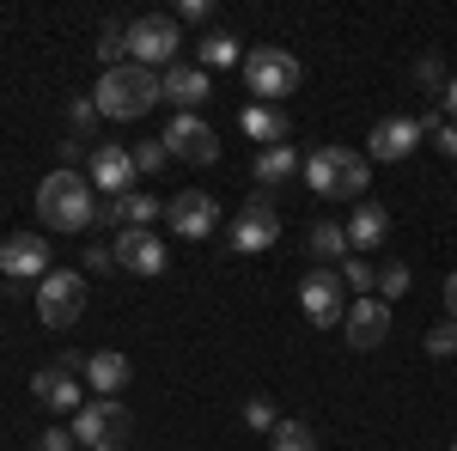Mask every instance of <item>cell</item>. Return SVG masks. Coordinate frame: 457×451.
<instances>
[{
    "mask_svg": "<svg viewBox=\"0 0 457 451\" xmlns=\"http://www.w3.org/2000/svg\"><path fill=\"white\" fill-rule=\"evenodd\" d=\"M122 37H129V62H135V68H153V73H165V68H171V55L183 49L177 19H165V13H146V19H135Z\"/></svg>",
    "mask_w": 457,
    "mask_h": 451,
    "instance_id": "52a82bcc",
    "label": "cell"
},
{
    "mask_svg": "<svg viewBox=\"0 0 457 451\" xmlns=\"http://www.w3.org/2000/svg\"><path fill=\"white\" fill-rule=\"evenodd\" d=\"M445 312H452V323H457V269L445 275Z\"/></svg>",
    "mask_w": 457,
    "mask_h": 451,
    "instance_id": "74e56055",
    "label": "cell"
},
{
    "mask_svg": "<svg viewBox=\"0 0 457 451\" xmlns=\"http://www.w3.org/2000/svg\"><path fill=\"white\" fill-rule=\"evenodd\" d=\"M238 129L256 140V153H262V146H287V135H293L287 110H275V104H250L245 116H238Z\"/></svg>",
    "mask_w": 457,
    "mask_h": 451,
    "instance_id": "d6986e66",
    "label": "cell"
},
{
    "mask_svg": "<svg viewBox=\"0 0 457 451\" xmlns=\"http://www.w3.org/2000/svg\"><path fill=\"white\" fill-rule=\"evenodd\" d=\"M177 13H183V19H195V25H208V19H213L208 0H177Z\"/></svg>",
    "mask_w": 457,
    "mask_h": 451,
    "instance_id": "d590c367",
    "label": "cell"
},
{
    "mask_svg": "<svg viewBox=\"0 0 457 451\" xmlns=\"http://www.w3.org/2000/svg\"><path fill=\"white\" fill-rule=\"evenodd\" d=\"M165 226H171L177 238H213L220 202H213L208 189H183V196H171V208H165Z\"/></svg>",
    "mask_w": 457,
    "mask_h": 451,
    "instance_id": "7c38bea8",
    "label": "cell"
},
{
    "mask_svg": "<svg viewBox=\"0 0 457 451\" xmlns=\"http://www.w3.org/2000/svg\"><path fill=\"white\" fill-rule=\"evenodd\" d=\"M409 280H415V275H409V263H385V269H378V299H385V305H390V299H403Z\"/></svg>",
    "mask_w": 457,
    "mask_h": 451,
    "instance_id": "f1b7e54d",
    "label": "cell"
},
{
    "mask_svg": "<svg viewBox=\"0 0 457 451\" xmlns=\"http://www.w3.org/2000/svg\"><path fill=\"white\" fill-rule=\"evenodd\" d=\"M129 433H135V415L116 397H98V403H86L73 415V446H86V451H122Z\"/></svg>",
    "mask_w": 457,
    "mask_h": 451,
    "instance_id": "277c9868",
    "label": "cell"
},
{
    "mask_svg": "<svg viewBox=\"0 0 457 451\" xmlns=\"http://www.w3.org/2000/svg\"><path fill=\"white\" fill-rule=\"evenodd\" d=\"M385 238H390V213L378 208V202H360V208H353V220H348V244L366 256L372 244H385Z\"/></svg>",
    "mask_w": 457,
    "mask_h": 451,
    "instance_id": "7402d4cb",
    "label": "cell"
},
{
    "mask_svg": "<svg viewBox=\"0 0 457 451\" xmlns=\"http://www.w3.org/2000/svg\"><path fill=\"white\" fill-rule=\"evenodd\" d=\"M31 390H37V403H43V409H55V415H79V409H86L79 372H73L68 360H55V366H37Z\"/></svg>",
    "mask_w": 457,
    "mask_h": 451,
    "instance_id": "9a60e30c",
    "label": "cell"
},
{
    "mask_svg": "<svg viewBox=\"0 0 457 451\" xmlns=\"http://www.w3.org/2000/svg\"><path fill=\"white\" fill-rule=\"evenodd\" d=\"M439 110H452V116H457V73L445 79V98H439Z\"/></svg>",
    "mask_w": 457,
    "mask_h": 451,
    "instance_id": "f35d334b",
    "label": "cell"
},
{
    "mask_svg": "<svg viewBox=\"0 0 457 451\" xmlns=\"http://www.w3.org/2000/svg\"><path fill=\"white\" fill-rule=\"evenodd\" d=\"M299 305H305V317H312L317 330H336L348 317V305H342V275L336 269H312V275L299 280Z\"/></svg>",
    "mask_w": 457,
    "mask_h": 451,
    "instance_id": "8fae6325",
    "label": "cell"
},
{
    "mask_svg": "<svg viewBox=\"0 0 457 451\" xmlns=\"http://www.w3.org/2000/svg\"><path fill=\"white\" fill-rule=\"evenodd\" d=\"M452 451H457V446H452Z\"/></svg>",
    "mask_w": 457,
    "mask_h": 451,
    "instance_id": "ab89813d",
    "label": "cell"
},
{
    "mask_svg": "<svg viewBox=\"0 0 457 451\" xmlns=\"http://www.w3.org/2000/svg\"><path fill=\"white\" fill-rule=\"evenodd\" d=\"M245 421L256 427V433H275V421H281V415H275V403H269V397H250V403H245Z\"/></svg>",
    "mask_w": 457,
    "mask_h": 451,
    "instance_id": "f546056e",
    "label": "cell"
},
{
    "mask_svg": "<svg viewBox=\"0 0 457 451\" xmlns=\"http://www.w3.org/2000/svg\"><path fill=\"white\" fill-rule=\"evenodd\" d=\"M55 269V244H43V232H12L0 244V275L6 280H43Z\"/></svg>",
    "mask_w": 457,
    "mask_h": 451,
    "instance_id": "9c48e42d",
    "label": "cell"
},
{
    "mask_svg": "<svg viewBox=\"0 0 457 451\" xmlns=\"http://www.w3.org/2000/svg\"><path fill=\"white\" fill-rule=\"evenodd\" d=\"M299 177H305V189L323 196V202H360L366 183H372V159L353 153V146H317Z\"/></svg>",
    "mask_w": 457,
    "mask_h": 451,
    "instance_id": "3957f363",
    "label": "cell"
},
{
    "mask_svg": "<svg viewBox=\"0 0 457 451\" xmlns=\"http://www.w3.org/2000/svg\"><path fill=\"white\" fill-rule=\"evenodd\" d=\"M159 140H165V153H171V159H183V165H213V159H220V135H213V129L202 122V116H195V110L171 116Z\"/></svg>",
    "mask_w": 457,
    "mask_h": 451,
    "instance_id": "ba28073f",
    "label": "cell"
},
{
    "mask_svg": "<svg viewBox=\"0 0 457 451\" xmlns=\"http://www.w3.org/2000/svg\"><path fill=\"white\" fill-rule=\"evenodd\" d=\"M92 189L98 196H110V202H122V196H135V153L129 146H92Z\"/></svg>",
    "mask_w": 457,
    "mask_h": 451,
    "instance_id": "4fadbf2b",
    "label": "cell"
},
{
    "mask_svg": "<svg viewBox=\"0 0 457 451\" xmlns=\"http://www.w3.org/2000/svg\"><path fill=\"white\" fill-rule=\"evenodd\" d=\"M195 68H245V43L232 31H208L195 49Z\"/></svg>",
    "mask_w": 457,
    "mask_h": 451,
    "instance_id": "cb8c5ba5",
    "label": "cell"
},
{
    "mask_svg": "<svg viewBox=\"0 0 457 451\" xmlns=\"http://www.w3.org/2000/svg\"><path fill=\"white\" fill-rule=\"evenodd\" d=\"M348 226H336V220H317L312 226V256L317 263H348Z\"/></svg>",
    "mask_w": 457,
    "mask_h": 451,
    "instance_id": "d4e9b609",
    "label": "cell"
},
{
    "mask_svg": "<svg viewBox=\"0 0 457 451\" xmlns=\"http://www.w3.org/2000/svg\"><path fill=\"white\" fill-rule=\"evenodd\" d=\"M98 189H92V177L62 165V171H49L37 183V220L49 226V232H86L92 220H98Z\"/></svg>",
    "mask_w": 457,
    "mask_h": 451,
    "instance_id": "6da1fadb",
    "label": "cell"
},
{
    "mask_svg": "<svg viewBox=\"0 0 457 451\" xmlns=\"http://www.w3.org/2000/svg\"><path fill=\"white\" fill-rule=\"evenodd\" d=\"M98 55H104V68H122V55H129V37L116 31V25H104V37H98Z\"/></svg>",
    "mask_w": 457,
    "mask_h": 451,
    "instance_id": "4dcf8cb0",
    "label": "cell"
},
{
    "mask_svg": "<svg viewBox=\"0 0 457 451\" xmlns=\"http://www.w3.org/2000/svg\"><path fill=\"white\" fill-rule=\"evenodd\" d=\"M110 208H116V232H146L153 220H165V202L159 196H122Z\"/></svg>",
    "mask_w": 457,
    "mask_h": 451,
    "instance_id": "603a6c76",
    "label": "cell"
},
{
    "mask_svg": "<svg viewBox=\"0 0 457 451\" xmlns=\"http://www.w3.org/2000/svg\"><path fill=\"white\" fill-rule=\"evenodd\" d=\"M250 171H256V189H262V196H269V189H281V183H293V177L305 171V159H299V153H293V146H262V153H256V165H250Z\"/></svg>",
    "mask_w": 457,
    "mask_h": 451,
    "instance_id": "ac0fdd59",
    "label": "cell"
},
{
    "mask_svg": "<svg viewBox=\"0 0 457 451\" xmlns=\"http://www.w3.org/2000/svg\"><path fill=\"white\" fill-rule=\"evenodd\" d=\"M275 244H281V213L269 208V196H250L245 213L232 220V250L256 256V250H275Z\"/></svg>",
    "mask_w": 457,
    "mask_h": 451,
    "instance_id": "30bf717a",
    "label": "cell"
},
{
    "mask_svg": "<svg viewBox=\"0 0 457 451\" xmlns=\"http://www.w3.org/2000/svg\"><path fill=\"white\" fill-rule=\"evenodd\" d=\"M342 287H353L360 299H372V293H378V269H372L366 256H348V263H342Z\"/></svg>",
    "mask_w": 457,
    "mask_h": 451,
    "instance_id": "83f0119b",
    "label": "cell"
},
{
    "mask_svg": "<svg viewBox=\"0 0 457 451\" xmlns=\"http://www.w3.org/2000/svg\"><path fill=\"white\" fill-rule=\"evenodd\" d=\"M415 79H421V92H439V98H445V68H439L433 55H427L421 68H415Z\"/></svg>",
    "mask_w": 457,
    "mask_h": 451,
    "instance_id": "836d02e7",
    "label": "cell"
},
{
    "mask_svg": "<svg viewBox=\"0 0 457 451\" xmlns=\"http://www.w3.org/2000/svg\"><path fill=\"white\" fill-rule=\"evenodd\" d=\"M433 140H439V153H445V159H457V122H445Z\"/></svg>",
    "mask_w": 457,
    "mask_h": 451,
    "instance_id": "8d00e7d4",
    "label": "cell"
},
{
    "mask_svg": "<svg viewBox=\"0 0 457 451\" xmlns=\"http://www.w3.org/2000/svg\"><path fill=\"white\" fill-rule=\"evenodd\" d=\"M159 79H165V98H171V104H183V110H195L202 104V98H213V79H208V68H165L159 73Z\"/></svg>",
    "mask_w": 457,
    "mask_h": 451,
    "instance_id": "ffe728a7",
    "label": "cell"
},
{
    "mask_svg": "<svg viewBox=\"0 0 457 451\" xmlns=\"http://www.w3.org/2000/svg\"><path fill=\"white\" fill-rule=\"evenodd\" d=\"M342 330H348V342L366 354V347H378L390 336V305L385 299H353L348 317H342Z\"/></svg>",
    "mask_w": 457,
    "mask_h": 451,
    "instance_id": "e0dca14e",
    "label": "cell"
},
{
    "mask_svg": "<svg viewBox=\"0 0 457 451\" xmlns=\"http://www.w3.org/2000/svg\"><path fill=\"white\" fill-rule=\"evenodd\" d=\"M129 275H141V280H153V275H165V263H171V250H165V238L146 226V232H116V250H110Z\"/></svg>",
    "mask_w": 457,
    "mask_h": 451,
    "instance_id": "5bb4252c",
    "label": "cell"
},
{
    "mask_svg": "<svg viewBox=\"0 0 457 451\" xmlns=\"http://www.w3.org/2000/svg\"><path fill=\"white\" fill-rule=\"evenodd\" d=\"M299 79H305V68H299V55H287V49H245V86L250 98H287V92H299Z\"/></svg>",
    "mask_w": 457,
    "mask_h": 451,
    "instance_id": "5b68a950",
    "label": "cell"
},
{
    "mask_svg": "<svg viewBox=\"0 0 457 451\" xmlns=\"http://www.w3.org/2000/svg\"><path fill=\"white\" fill-rule=\"evenodd\" d=\"M427 354H433V360H452V354H457V323H439V330H427Z\"/></svg>",
    "mask_w": 457,
    "mask_h": 451,
    "instance_id": "1f68e13d",
    "label": "cell"
},
{
    "mask_svg": "<svg viewBox=\"0 0 457 451\" xmlns=\"http://www.w3.org/2000/svg\"><path fill=\"white\" fill-rule=\"evenodd\" d=\"M159 98H165V79L153 68H135V62L104 68V79L92 86V104H98V116H110V122H135V116H146Z\"/></svg>",
    "mask_w": 457,
    "mask_h": 451,
    "instance_id": "7a4b0ae2",
    "label": "cell"
},
{
    "mask_svg": "<svg viewBox=\"0 0 457 451\" xmlns=\"http://www.w3.org/2000/svg\"><path fill=\"white\" fill-rule=\"evenodd\" d=\"M79 372H86V384H92V390L116 397V390L129 384V372H135V366H129V360H122L116 347H104V354H86V366H79Z\"/></svg>",
    "mask_w": 457,
    "mask_h": 451,
    "instance_id": "44dd1931",
    "label": "cell"
},
{
    "mask_svg": "<svg viewBox=\"0 0 457 451\" xmlns=\"http://www.w3.org/2000/svg\"><path fill=\"white\" fill-rule=\"evenodd\" d=\"M415 146H421V122H415V116H385V122L372 129V140H366V153H372V159H385V165L409 159Z\"/></svg>",
    "mask_w": 457,
    "mask_h": 451,
    "instance_id": "2e32d148",
    "label": "cell"
},
{
    "mask_svg": "<svg viewBox=\"0 0 457 451\" xmlns=\"http://www.w3.org/2000/svg\"><path fill=\"white\" fill-rule=\"evenodd\" d=\"M269 446L275 451H317V439H312V427L305 421H275V433H269Z\"/></svg>",
    "mask_w": 457,
    "mask_h": 451,
    "instance_id": "4316f807",
    "label": "cell"
},
{
    "mask_svg": "<svg viewBox=\"0 0 457 451\" xmlns=\"http://www.w3.org/2000/svg\"><path fill=\"white\" fill-rule=\"evenodd\" d=\"M68 129H73V140H86V146H98V104H92V92L86 98H68Z\"/></svg>",
    "mask_w": 457,
    "mask_h": 451,
    "instance_id": "484cf974",
    "label": "cell"
},
{
    "mask_svg": "<svg viewBox=\"0 0 457 451\" xmlns=\"http://www.w3.org/2000/svg\"><path fill=\"white\" fill-rule=\"evenodd\" d=\"M68 446H73L68 427H49V433H37V451H68Z\"/></svg>",
    "mask_w": 457,
    "mask_h": 451,
    "instance_id": "e575fe53",
    "label": "cell"
},
{
    "mask_svg": "<svg viewBox=\"0 0 457 451\" xmlns=\"http://www.w3.org/2000/svg\"><path fill=\"white\" fill-rule=\"evenodd\" d=\"M165 159H171V153H165V140H141V146H135V171H159V165H165Z\"/></svg>",
    "mask_w": 457,
    "mask_h": 451,
    "instance_id": "d6a6232c",
    "label": "cell"
},
{
    "mask_svg": "<svg viewBox=\"0 0 457 451\" xmlns=\"http://www.w3.org/2000/svg\"><path fill=\"white\" fill-rule=\"evenodd\" d=\"M86 312V275H73V269H49V275L37 280V317L49 323V330H73Z\"/></svg>",
    "mask_w": 457,
    "mask_h": 451,
    "instance_id": "8992f818",
    "label": "cell"
}]
</instances>
